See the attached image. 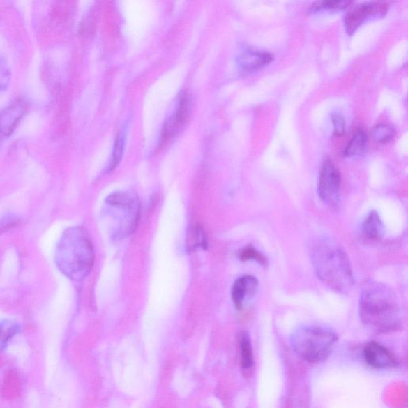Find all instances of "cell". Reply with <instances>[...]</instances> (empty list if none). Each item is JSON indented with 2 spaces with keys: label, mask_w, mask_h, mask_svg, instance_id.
<instances>
[{
  "label": "cell",
  "mask_w": 408,
  "mask_h": 408,
  "mask_svg": "<svg viewBox=\"0 0 408 408\" xmlns=\"http://www.w3.org/2000/svg\"><path fill=\"white\" fill-rule=\"evenodd\" d=\"M342 176L331 159L324 160L317 183V194L322 202L337 206L340 201Z\"/></svg>",
  "instance_id": "8992f818"
},
{
  "label": "cell",
  "mask_w": 408,
  "mask_h": 408,
  "mask_svg": "<svg viewBox=\"0 0 408 408\" xmlns=\"http://www.w3.org/2000/svg\"><path fill=\"white\" fill-rule=\"evenodd\" d=\"M240 356L243 370H250L254 365L252 345L249 334L243 332L239 338Z\"/></svg>",
  "instance_id": "9a60e30c"
},
{
  "label": "cell",
  "mask_w": 408,
  "mask_h": 408,
  "mask_svg": "<svg viewBox=\"0 0 408 408\" xmlns=\"http://www.w3.org/2000/svg\"><path fill=\"white\" fill-rule=\"evenodd\" d=\"M10 69L7 60L0 55V91H5L10 81Z\"/></svg>",
  "instance_id": "7402d4cb"
},
{
  "label": "cell",
  "mask_w": 408,
  "mask_h": 408,
  "mask_svg": "<svg viewBox=\"0 0 408 408\" xmlns=\"http://www.w3.org/2000/svg\"><path fill=\"white\" fill-rule=\"evenodd\" d=\"M338 340L331 329L318 326L301 327L292 337V346L296 354L309 363H320L331 354Z\"/></svg>",
  "instance_id": "277c9868"
},
{
  "label": "cell",
  "mask_w": 408,
  "mask_h": 408,
  "mask_svg": "<svg viewBox=\"0 0 408 408\" xmlns=\"http://www.w3.org/2000/svg\"><path fill=\"white\" fill-rule=\"evenodd\" d=\"M310 259L316 275L333 292L349 294L354 285L350 261L344 250L331 239L314 240L310 247Z\"/></svg>",
  "instance_id": "7a4b0ae2"
},
{
  "label": "cell",
  "mask_w": 408,
  "mask_h": 408,
  "mask_svg": "<svg viewBox=\"0 0 408 408\" xmlns=\"http://www.w3.org/2000/svg\"><path fill=\"white\" fill-rule=\"evenodd\" d=\"M19 331V326L14 322L5 321L0 324V345L5 344Z\"/></svg>",
  "instance_id": "44dd1931"
},
{
  "label": "cell",
  "mask_w": 408,
  "mask_h": 408,
  "mask_svg": "<svg viewBox=\"0 0 408 408\" xmlns=\"http://www.w3.org/2000/svg\"><path fill=\"white\" fill-rule=\"evenodd\" d=\"M239 258L242 261H255L262 266H266L268 264L266 257L251 245L244 248L240 252Z\"/></svg>",
  "instance_id": "d6986e66"
},
{
  "label": "cell",
  "mask_w": 408,
  "mask_h": 408,
  "mask_svg": "<svg viewBox=\"0 0 408 408\" xmlns=\"http://www.w3.org/2000/svg\"><path fill=\"white\" fill-rule=\"evenodd\" d=\"M20 223V219L15 215L5 216L0 219V234L7 232L16 227Z\"/></svg>",
  "instance_id": "603a6c76"
},
{
  "label": "cell",
  "mask_w": 408,
  "mask_h": 408,
  "mask_svg": "<svg viewBox=\"0 0 408 408\" xmlns=\"http://www.w3.org/2000/svg\"><path fill=\"white\" fill-rule=\"evenodd\" d=\"M359 309L362 322L373 331L388 333L401 326L399 301L387 285L370 280L363 284Z\"/></svg>",
  "instance_id": "6da1fadb"
},
{
  "label": "cell",
  "mask_w": 408,
  "mask_h": 408,
  "mask_svg": "<svg viewBox=\"0 0 408 408\" xmlns=\"http://www.w3.org/2000/svg\"><path fill=\"white\" fill-rule=\"evenodd\" d=\"M259 282L254 276L245 275L234 282L232 289V297L234 306L242 310L245 305L258 293Z\"/></svg>",
  "instance_id": "9c48e42d"
},
{
  "label": "cell",
  "mask_w": 408,
  "mask_h": 408,
  "mask_svg": "<svg viewBox=\"0 0 408 408\" xmlns=\"http://www.w3.org/2000/svg\"><path fill=\"white\" fill-rule=\"evenodd\" d=\"M334 128V134L338 137L342 136L345 131V121L342 114H333L331 116Z\"/></svg>",
  "instance_id": "cb8c5ba5"
},
{
  "label": "cell",
  "mask_w": 408,
  "mask_h": 408,
  "mask_svg": "<svg viewBox=\"0 0 408 408\" xmlns=\"http://www.w3.org/2000/svg\"><path fill=\"white\" fill-rule=\"evenodd\" d=\"M55 264L65 276L80 282L91 273L94 261L93 244L85 229H67L55 250Z\"/></svg>",
  "instance_id": "3957f363"
},
{
  "label": "cell",
  "mask_w": 408,
  "mask_h": 408,
  "mask_svg": "<svg viewBox=\"0 0 408 408\" xmlns=\"http://www.w3.org/2000/svg\"><path fill=\"white\" fill-rule=\"evenodd\" d=\"M106 216L112 222V231L117 238L130 236L137 226L139 203L136 194L119 192L105 200Z\"/></svg>",
  "instance_id": "5b68a950"
},
{
  "label": "cell",
  "mask_w": 408,
  "mask_h": 408,
  "mask_svg": "<svg viewBox=\"0 0 408 408\" xmlns=\"http://www.w3.org/2000/svg\"><path fill=\"white\" fill-rule=\"evenodd\" d=\"M387 11L388 5L382 2L357 5L345 17V30L349 35H353L368 18H382Z\"/></svg>",
  "instance_id": "52a82bcc"
},
{
  "label": "cell",
  "mask_w": 408,
  "mask_h": 408,
  "mask_svg": "<svg viewBox=\"0 0 408 408\" xmlns=\"http://www.w3.org/2000/svg\"><path fill=\"white\" fill-rule=\"evenodd\" d=\"M367 144V136L365 131L356 130L354 135L350 139L347 147L344 151L346 158H354L364 153Z\"/></svg>",
  "instance_id": "5bb4252c"
},
{
  "label": "cell",
  "mask_w": 408,
  "mask_h": 408,
  "mask_svg": "<svg viewBox=\"0 0 408 408\" xmlns=\"http://www.w3.org/2000/svg\"><path fill=\"white\" fill-rule=\"evenodd\" d=\"M350 1H320L312 3L308 11L310 13H317L322 10H342L348 7Z\"/></svg>",
  "instance_id": "ffe728a7"
},
{
  "label": "cell",
  "mask_w": 408,
  "mask_h": 408,
  "mask_svg": "<svg viewBox=\"0 0 408 408\" xmlns=\"http://www.w3.org/2000/svg\"><path fill=\"white\" fill-rule=\"evenodd\" d=\"M273 56L259 50H245L237 58L239 68L245 72H252L271 63Z\"/></svg>",
  "instance_id": "7c38bea8"
},
{
  "label": "cell",
  "mask_w": 408,
  "mask_h": 408,
  "mask_svg": "<svg viewBox=\"0 0 408 408\" xmlns=\"http://www.w3.org/2000/svg\"><path fill=\"white\" fill-rule=\"evenodd\" d=\"M126 144V133L121 132L116 139L114 148L113 151V156L109 166V171H113L115 167L119 165L121 160L123 153H124V148Z\"/></svg>",
  "instance_id": "ac0fdd59"
},
{
  "label": "cell",
  "mask_w": 408,
  "mask_h": 408,
  "mask_svg": "<svg viewBox=\"0 0 408 408\" xmlns=\"http://www.w3.org/2000/svg\"><path fill=\"white\" fill-rule=\"evenodd\" d=\"M206 238L203 229L199 227H195L191 229L188 234L187 247L189 250H193L198 248L208 247Z\"/></svg>",
  "instance_id": "2e32d148"
},
{
  "label": "cell",
  "mask_w": 408,
  "mask_h": 408,
  "mask_svg": "<svg viewBox=\"0 0 408 408\" xmlns=\"http://www.w3.org/2000/svg\"><path fill=\"white\" fill-rule=\"evenodd\" d=\"M395 132L387 125H378L372 128V137L377 143L386 144L392 141Z\"/></svg>",
  "instance_id": "e0dca14e"
},
{
  "label": "cell",
  "mask_w": 408,
  "mask_h": 408,
  "mask_svg": "<svg viewBox=\"0 0 408 408\" xmlns=\"http://www.w3.org/2000/svg\"><path fill=\"white\" fill-rule=\"evenodd\" d=\"M190 100L187 96H182L179 100L176 113L173 114L169 121H166L163 128L165 139H169L174 136L181 130L187 120L189 114Z\"/></svg>",
  "instance_id": "8fae6325"
},
{
  "label": "cell",
  "mask_w": 408,
  "mask_h": 408,
  "mask_svg": "<svg viewBox=\"0 0 408 408\" xmlns=\"http://www.w3.org/2000/svg\"><path fill=\"white\" fill-rule=\"evenodd\" d=\"M361 233L371 241H379L385 234V227L381 216L376 211H372L365 217L361 225Z\"/></svg>",
  "instance_id": "4fadbf2b"
},
{
  "label": "cell",
  "mask_w": 408,
  "mask_h": 408,
  "mask_svg": "<svg viewBox=\"0 0 408 408\" xmlns=\"http://www.w3.org/2000/svg\"><path fill=\"white\" fill-rule=\"evenodd\" d=\"M364 357L367 364L377 370H387L398 365V360L392 352L375 342L366 345Z\"/></svg>",
  "instance_id": "30bf717a"
},
{
  "label": "cell",
  "mask_w": 408,
  "mask_h": 408,
  "mask_svg": "<svg viewBox=\"0 0 408 408\" xmlns=\"http://www.w3.org/2000/svg\"><path fill=\"white\" fill-rule=\"evenodd\" d=\"M27 105L24 100H17L0 112V141L8 138L14 133L25 116Z\"/></svg>",
  "instance_id": "ba28073f"
}]
</instances>
